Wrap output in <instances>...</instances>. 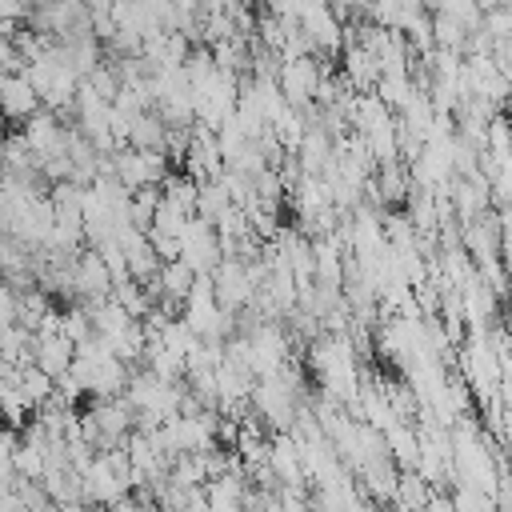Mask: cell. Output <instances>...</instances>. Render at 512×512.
<instances>
[{
	"label": "cell",
	"instance_id": "obj_8",
	"mask_svg": "<svg viewBox=\"0 0 512 512\" xmlns=\"http://www.w3.org/2000/svg\"><path fill=\"white\" fill-rule=\"evenodd\" d=\"M4 76H8V72H4V68H0V80H4Z\"/></svg>",
	"mask_w": 512,
	"mask_h": 512
},
{
	"label": "cell",
	"instance_id": "obj_3",
	"mask_svg": "<svg viewBox=\"0 0 512 512\" xmlns=\"http://www.w3.org/2000/svg\"><path fill=\"white\" fill-rule=\"evenodd\" d=\"M72 360H76V344L60 328H36V356H32V364L40 372L60 380V376L72 372Z\"/></svg>",
	"mask_w": 512,
	"mask_h": 512
},
{
	"label": "cell",
	"instance_id": "obj_4",
	"mask_svg": "<svg viewBox=\"0 0 512 512\" xmlns=\"http://www.w3.org/2000/svg\"><path fill=\"white\" fill-rule=\"evenodd\" d=\"M16 392H20L24 408H28V412H36L40 404H48V400H52L56 380H52L48 372H40L36 364H24V368H16Z\"/></svg>",
	"mask_w": 512,
	"mask_h": 512
},
{
	"label": "cell",
	"instance_id": "obj_1",
	"mask_svg": "<svg viewBox=\"0 0 512 512\" xmlns=\"http://www.w3.org/2000/svg\"><path fill=\"white\" fill-rule=\"evenodd\" d=\"M40 108H44V100H40V92L32 88V80L24 72H8L0 80V116L8 124H28Z\"/></svg>",
	"mask_w": 512,
	"mask_h": 512
},
{
	"label": "cell",
	"instance_id": "obj_6",
	"mask_svg": "<svg viewBox=\"0 0 512 512\" xmlns=\"http://www.w3.org/2000/svg\"><path fill=\"white\" fill-rule=\"evenodd\" d=\"M8 324H20V292L0 280V328Z\"/></svg>",
	"mask_w": 512,
	"mask_h": 512
},
{
	"label": "cell",
	"instance_id": "obj_7",
	"mask_svg": "<svg viewBox=\"0 0 512 512\" xmlns=\"http://www.w3.org/2000/svg\"><path fill=\"white\" fill-rule=\"evenodd\" d=\"M112 512H152V508H148V504H140V500H128V496H124V500H116V504H112Z\"/></svg>",
	"mask_w": 512,
	"mask_h": 512
},
{
	"label": "cell",
	"instance_id": "obj_2",
	"mask_svg": "<svg viewBox=\"0 0 512 512\" xmlns=\"http://www.w3.org/2000/svg\"><path fill=\"white\" fill-rule=\"evenodd\" d=\"M112 284H116V276H112V268L104 264V256L96 248L76 256V268H72V292L76 296H84L92 304V300L112 296Z\"/></svg>",
	"mask_w": 512,
	"mask_h": 512
},
{
	"label": "cell",
	"instance_id": "obj_5",
	"mask_svg": "<svg viewBox=\"0 0 512 512\" xmlns=\"http://www.w3.org/2000/svg\"><path fill=\"white\" fill-rule=\"evenodd\" d=\"M428 480L420 476V472H400V484H396V492H392V504L400 508V512H424L428 508Z\"/></svg>",
	"mask_w": 512,
	"mask_h": 512
}]
</instances>
